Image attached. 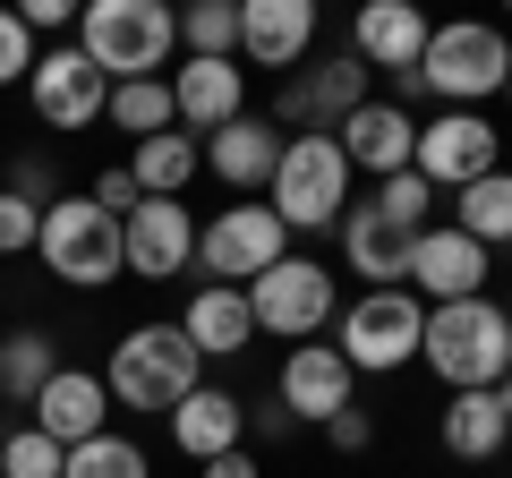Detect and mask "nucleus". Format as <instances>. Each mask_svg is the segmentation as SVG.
<instances>
[{"mask_svg":"<svg viewBox=\"0 0 512 478\" xmlns=\"http://www.w3.org/2000/svg\"><path fill=\"white\" fill-rule=\"evenodd\" d=\"M419 359H427V376H444L453 393H495L504 368H512V316H504V299L478 291V299H453V308H427Z\"/></svg>","mask_w":512,"mask_h":478,"instance_id":"obj_1","label":"nucleus"},{"mask_svg":"<svg viewBox=\"0 0 512 478\" xmlns=\"http://www.w3.org/2000/svg\"><path fill=\"white\" fill-rule=\"evenodd\" d=\"M205 385V359L188 350V333L171 316H146V325H128L103 359V393L111 410H180L188 393Z\"/></svg>","mask_w":512,"mask_h":478,"instance_id":"obj_2","label":"nucleus"},{"mask_svg":"<svg viewBox=\"0 0 512 478\" xmlns=\"http://www.w3.org/2000/svg\"><path fill=\"white\" fill-rule=\"evenodd\" d=\"M69 43L86 52V69H103L111 86H128V77H154L180 52V18H171L163 0H86Z\"/></svg>","mask_w":512,"mask_h":478,"instance_id":"obj_3","label":"nucleus"},{"mask_svg":"<svg viewBox=\"0 0 512 478\" xmlns=\"http://www.w3.org/2000/svg\"><path fill=\"white\" fill-rule=\"evenodd\" d=\"M512 77V35L487 18H453V26H427V52H419V86L436 94L444 111H478L487 94H504Z\"/></svg>","mask_w":512,"mask_h":478,"instance_id":"obj_4","label":"nucleus"},{"mask_svg":"<svg viewBox=\"0 0 512 478\" xmlns=\"http://www.w3.org/2000/svg\"><path fill=\"white\" fill-rule=\"evenodd\" d=\"M35 257H43V274L69 282V291H111V282L128 274V265H120V214H103L94 197H60V205H43Z\"/></svg>","mask_w":512,"mask_h":478,"instance_id":"obj_5","label":"nucleus"},{"mask_svg":"<svg viewBox=\"0 0 512 478\" xmlns=\"http://www.w3.org/2000/svg\"><path fill=\"white\" fill-rule=\"evenodd\" d=\"M265 205H274L282 231H333L350 214V163L333 137H282V163L265 180Z\"/></svg>","mask_w":512,"mask_h":478,"instance_id":"obj_6","label":"nucleus"},{"mask_svg":"<svg viewBox=\"0 0 512 478\" xmlns=\"http://www.w3.org/2000/svg\"><path fill=\"white\" fill-rule=\"evenodd\" d=\"M419 333H427V308L410 291H359L342 316H333V350H342L350 376H393L419 359Z\"/></svg>","mask_w":512,"mask_h":478,"instance_id":"obj_7","label":"nucleus"},{"mask_svg":"<svg viewBox=\"0 0 512 478\" xmlns=\"http://www.w3.org/2000/svg\"><path fill=\"white\" fill-rule=\"evenodd\" d=\"M248 316L256 333H274V342H316V333H333V316H342V291H333V274L316 257H282L274 274L248 282Z\"/></svg>","mask_w":512,"mask_h":478,"instance_id":"obj_8","label":"nucleus"},{"mask_svg":"<svg viewBox=\"0 0 512 478\" xmlns=\"http://www.w3.org/2000/svg\"><path fill=\"white\" fill-rule=\"evenodd\" d=\"M291 257V231L274 222V205H222L214 222H197V274L205 282H231V291H248L256 274H274V265Z\"/></svg>","mask_w":512,"mask_h":478,"instance_id":"obj_9","label":"nucleus"},{"mask_svg":"<svg viewBox=\"0 0 512 478\" xmlns=\"http://www.w3.org/2000/svg\"><path fill=\"white\" fill-rule=\"evenodd\" d=\"M410 171H419L427 188H470V180H487V171H504V137H495V120L487 111H427L419 120V146H410Z\"/></svg>","mask_w":512,"mask_h":478,"instance_id":"obj_10","label":"nucleus"},{"mask_svg":"<svg viewBox=\"0 0 512 478\" xmlns=\"http://www.w3.org/2000/svg\"><path fill=\"white\" fill-rule=\"evenodd\" d=\"M367 103V69L350 52H333V60H308V69H291L282 77V94H274V129H291V137H333L350 120V111Z\"/></svg>","mask_w":512,"mask_h":478,"instance_id":"obj_11","label":"nucleus"},{"mask_svg":"<svg viewBox=\"0 0 512 478\" xmlns=\"http://www.w3.org/2000/svg\"><path fill=\"white\" fill-rule=\"evenodd\" d=\"M120 265L137 282H180L197 274V214L180 197H137L120 214Z\"/></svg>","mask_w":512,"mask_h":478,"instance_id":"obj_12","label":"nucleus"},{"mask_svg":"<svg viewBox=\"0 0 512 478\" xmlns=\"http://www.w3.org/2000/svg\"><path fill=\"white\" fill-rule=\"evenodd\" d=\"M26 103H35V120H43V129L86 137L94 120H103V103H111V77H103V69H86V52H77V43H52V52H35Z\"/></svg>","mask_w":512,"mask_h":478,"instance_id":"obj_13","label":"nucleus"},{"mask_svg":"<svg viewBox=\"0 0 512 478\" xmlns=\"http://www.w3.org/2000/svg\"><path fill=\"white\" fill-rule=\"evenodd\" d=\"M495 282V257L478 248V239H461L453 222H427L419 239H410V282L402 291L419 299V308H453V299H478Z\"/></svg>","mask_w":512,"mask_h":478,"instance_id":"obj_14","label":"nucleus"},{"mask_svg":"<svg viewBox=\"0 0 512 478\" xmlns=\"http://www.w3.org/2000/svg\"><path fill=\"white\" fill-rule=\"evenodd\" d=\"M316 0H239V60H256V69H308L316 52Z\"/></svg>","mask_w":512,"mask_h":478,"instance_id":"obj_15","label":"nucleus"},{"mask_svg":"<svg viewBox=\"0 0 512 478\" xmlns=\"http://www.w3.org/2000/svg\"><path fill=\"white\" fill-rule=\"evenodd\" d=\"M333 146H342L350 171H367V180H393V171H410V146H419V111L384 103V94H367L359 111H350L342 129H333Z\"/></svg>","mask_w":512,"mask_h":478,"instance_id":"obj_16","label":"nucleus"},{"mask_svg":"<svg viewBox=\"0 0 512 478\" xmlns=\"http://www.w3.org/2000/svg\"><path fill=\"white\" fill-rule=\"evenodd\" d=\"M350 385H359V376L342 368L333 342H299L291 359H282V376H274V402L291 410V427H325L333 410H350Z\"/></svg>","mask_w":512,"mask_h":478,"instance_id":"obj_17","label":"nucleus"},{"mask_svg":"<svg viewBox=\"0 0 512 478\" xmlns=\"http://www.w3.org/2000/svg\"><path fill=\"white\" fill-rule=\"evenodd\" d=\"M171 111H180V129L205 146L214 129H231L239 111H248V69H239V60H180V77H171Z\"/></svg>","mask_w":512,"mask_h":478,"instance_id":"obj_18","label":"nucleus"},{"mask_svg":"<svg viewBox=\"0 0 512 478\" xmlns=\"http://www.w3.org/2000/svg\"><path fill=\"white\" fill-rule=\"evenodd\" d=\"M419 52H427V9H410V0H359V18H350V60L359 69L402 77V69H419Z\"/></svg>","mask_w":512,"mask_h":478,"instance_id":"obj_19","label":"nucleus"},{"mask_svg":"<svg viewBox=\"0 0 512 478\" xmlns=\"http://www.w3.org/2000/svg\"><path fill=\"white\" fill-rule=\"evenodd\" d=\"M274 163H282V129L265 120V111H239L231 129H214V137H205V171H214V180L231 188V197H265Z\"/></svg>","mask_w":512,"mask_h":478,"instance_id":"obj_20","label":"nucleus"},{"mask_svg":"<svg viewBox=\"0 0 512 478\" xmlns=\"http://www.w3.org/2000/svg\"><path fill=\"white\" fill-rule=\"evenodd\" d=\"M35 427L60 444V453L111 436V393H103V376H94V368H60L52 385L35 393Z\"/></svg>","mask_w":512,"mask_h":478,"instance_id":"obj_21","label":"nucleus"},{"mask_svg":"<svg viewBox=\"0 0 512 478\" xmlns=\"http://www.w3.org/2000/svg\"><path fill=\"white\" fill-rule=\"evenodd\" d=\"M333 231H342V257H350V274H359L367 291H402V282H410V239H419V231L384 222L376 205H350Z\"/></svg>","mask_w":512,"mask_h":478,"instance_id":"obj_22","label":"nucleus"},{"mask_svg":"<svg viewBox=\"0 0 512 478\" xmlns=\"http://www.w3.org/2000/svg\"><path fill=\"white\" fill-rule=\"evenodd\" d=\"M171 444H180L197 470L222 461V453H239V444H248V402H239L231 385H197L180 410H171Z\"/></svg>","mask_w":512,"mask_h":478,"instance_id":"obj_23","label":"nucleus"},{"mask_svg":"<svg viewBox=\"0 0 512 478\" xmlns=\"http://www.w3.org/2000/svg\"><path fill=\"white\" fill-rule=\"evenodd\" d=\"M171 325L188 333V350H197V359H239V350L256 342L248 291H231V282H197V291H188V308L171 316Z\"/></svg>","mask_w":512,"mask_h":478,"instance_id":"obj_24","label":"nucleus"},{"mask_svg":"<svg viewBox=\"0 0 512 478\" xmlns=\"http://www.w3.org/2000/svg\"><path fill=\"white\" fill-rule=\"evenodd\" d=\"M436 444L453 461H470V470H487V461L512 453V419L495 410V393H453V402L436 410Z\"/></svg>","mask_w":512,"mask_h":478,"instance_id":"obj_25","label":"nucleus"},{"mask_svg":"<svg viewBox=\"0 0 512 478\" xmlns=\"http://www.w3.org/2000/svg\"><path fill=\"white\" fill-rule=\"evenodd\" d=\"M60 368H69V359H60V342H52L43 325H18V333H0V402L35 410V393L52 385Z\"/></svg>","mask_w":512,"mask_h":478,"instance_id":"obj_26","label":"nucleus"},{"mask_svg":"<svg viewBox=\"0 0 512 478\" xmlns=\"http://www.w3.org/2000/svg\"><path fill=\"white\" fill-rule=\"evenodd\" d=\"M197 171H205V146H197L188 129H163V137H146V146L128 154V180H137V197H180Z\"/></svg>","mask_w":512,"mask_h":478,"instance_id":"obj_27","label":"nucleus"},{"mask_svg":"<svg viewBox=\"0 0 512 478\" xmlns=\"http://www.w3.org/2000/svg\"><path fill=\"white\" fill-rule=\"evenodd\" d=\"M453 231L461 239H478V248H512V171H487V180H470L453 197Z\"/></svg>","mask_w":512,"mask_h":478,"instance_id":"obj_28","label":"nucleus"},{"mask_svg":"<svg viewBox=\"0 0 512 478\" xmlns=\"http://www.w3.org/2000/svg\"><path fill=\"white\" fill-rule=\"evenodd\" d=\"M103 120L120 137H163V129H180V111H171V77H128V86H111V103H103Z\"/></svg>","mask_w":512,"mask_h":478,"instance_id":"obj_29","label":"nucleus"},{"mask_svg":"<svg viewBox=\"0 0 512 478\" xmlns=\"http://www.w3.org/2000/svg\"><path fill=\"white\" fill-rule=\"evenodd\" d=\"M180 52L188 60H239V0H197V9H180Z\"/></svg>","mask_w":512,"mask_h":478,"instance_id":"obj_30","label":"nucleus"},{"mask_svg":"<svg viewBox=\"0 0 512 478\" xmlns=\"http://www.w3.org/2000/svg\"><path fill=\"white\" fill-rule=\"evenodd\" d=\"M60 478H154V461H146L137 436H94V444H77L60 461Z\"/></svg>","mask_w":512,"mask_h":478,"instance_id":"obj_31","label":"nucleus"},{"mask_svg":"<svg viewBox=\"0 0 512 478\" xmlns=\"http://www.w3.org/2000/svg\"><path fill=\"white\" fill-rule=\"evenodd\" d=\"M60 461H69V453H60V444L43 436L35 419L0 436V478H60Z\"/></svg>","mask_w":512,"mask_h":478,"instance_id":"obj_32","label":"nucleus"},{"mask_svg":"<svg viewBox=\"0 0 512 478\" xmlns=\"http://www.w3.org/2000/svg\"><path fill=\"white\" fill-rule=\"evenodd\" d=\"M367 205H376L384 222H402V231H427V214H436V188H427L419 171H393V180H376V197H367Z\"/></svg>","mask_w":512,"mask_h":478,"instance_id":"obj_33","label":"nucleus"},{"mask_svg":"<svg viewBox=\"0 0 512 478\" xmlns=\"http://www.w3.org/2000/svg\"><path fill=\"white\" fill-rule=\"evenodd\" d=\"M35 52H43V43L26 35V26H18V9H0V94L35 77Z\"/></svg>","mask_w":512,"mask_h":478,"instance_id":"obj_34","label":"nucleus"},{"mask_svg":"<svg viewBox=\"0 0 512 478\" xmlns=\"http://www.w3.org/2000/svg\"><path fill=\"white\" fill-rule=\"evenodd\" d=\"M35 231H43V205L0 188V257H35Z\"/></svg>","mask_w":512,"mask_h":478,"instance_id":"obj_35","label":"nucleus"},{"mask_svg":"<svg viewBox=\"0 0 512 478\" xmlns=\"http://www.w3.org/2000/svg\"><path fill=\"white\" fill-rule=\"evenodd\" d=\"M9 197H26V205H60V180H52V163L43 154H9Z\"/></svg>","mask_w":512,"mask_h":478,"instance_id":"obj_36","label":"nucleus"},{"mask_svg":"<svg viewBox=\"0 0 512 478\" xmlns=\"http://www.w3.org/2000/svg\"><path fill=\"white\" fill-rule=\"evenodd\" d=\"M18 26H26V35H77V0H26V9H18Z\"/></svg>","mask_w":512,"mask_h":478,"instance_id":"obj_37","label":"nucleus"},{"mask_svg":"<svg viewBox=\"0 0 512 478\" xmlns=\"http://www.w3.org/2000/svg\"><path fill=\"white\" fill-rule=\"evenodd\" d=\"M325 444H333V453H367V444H376V419H367L359 402L333 410V419H325Z\"/></svg>","mask_w":512,"mask_h":478,"instance_id":"obj_38","label":"nucleus"},{"mask_svg":"<svg viewBox=\"0 0 512 478\" xmlns=\"http://www.w3.org/2000/svg\"><path fill=\"white\" fill-rule=\"evenodd\" d=\"M94 205H103V214H128V205H137V180H128V163H111L103 180H94Z\"/></svg>","mask_w":512,"mask_h":478,"instance_id":"obj_39","label":"nucleus"},{"mask_svg":"<svg viewBox=\"0 0 512 478\" xmlns=\"http://www.w3.org/2000/svg\"><path fill=\"white\" fill-rule=\"evenodd\" d=\"M197 478H265V470H256V453H248V444H239V453H222V461H205Z\"/></svg>","mask_w":512,"mask_h":478,"instance_id":"obj_40","label":"nucleus"},{"mask_svg":"<svg viewBox=\"0 0 512 478\" xmlns=\"http://www.w3.org/2000/svg\"><path fill=\"white\" fill-rule=\"evenodd\" d=\"M248 427H256V436H291V410H282V402L256 410V402H248Z\"/></svg>","mask_w":512,"mask_h":478,"instance_id":"obj_41","label":"nucleus"},{"mask_svg":"<svg viewBox=\"0 0 512 478\" xmlns=\"http://www.w3.org/2000/svg\"><path fill=\"white\" fill-rule=\"evenodd\" d=\"M495 410H504V419H512V368H504V385H495Z\"/></svg>","mask_w":512,"mask_h":478,"instance_id":"obj_42","label":"nucleus"},{"mask_svg":"<svg viewBox=\"0 0 512 478\" xmlns=\"http://www.w3.org/2000/svg\"><path fill=\"white\" fill-rule=\"evenodd\" d=\"M504 103H512V77H504Z\"/></svg>","mask_w":512,"mask_h":478,"instance_id":"obj_43","label":"nucleus"},{"mask_svg":"<svg viewBox=\"0 0 512 478\" xmlns=\"http://www.w3.org/2000/svg\"><path fill=\"white\" fill-rule=\"evenodd\" d=\"M504 316H512V291H504Z\"/></svg>","mask_w":512,"mask_h":478,"instance_id":"obj_44","label":"nucleus"}]
</instances>
